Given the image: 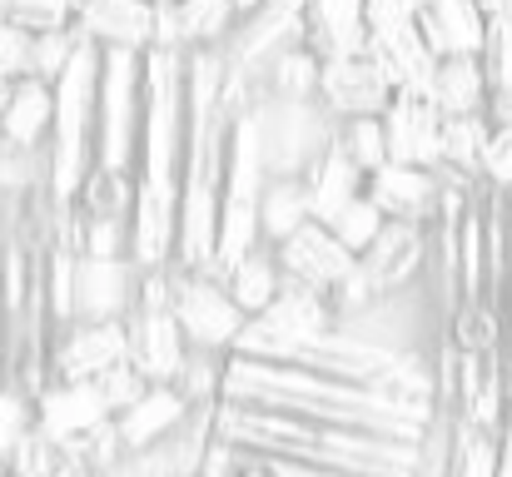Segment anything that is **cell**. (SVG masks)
Here are the masks:
<instances>
[{
	"instance_id": "6da1fadb",
	"label": "cell",
	"mask_w": 512,
	"mask_h": 477,
	"mask_svg": "<svg viewBox=\"0 0 512 477\" xmlns=\"http://www.w3.org/2000/svg\"><path fill=\"white\" fill-rule=\"evenodd\" d=\"M209 438L229 443V448L269 453V458H284V463L358 477H428L433 453H438V438L408 443V438H393V433H378V428L289 418V413H264V408H244V403H214L209 408Z\"/></svg>"
},
{
	"instance_id": "7a4b0ae2",
	"label": "cell",
	"mask_w": 512,
	"mask_h": 477,
	"mask_svg": "<svg viewBox=\"0 0 512 477\" xmlns=\"http://www.w3.org/2000/svg\"><path fill=\"white\" fill-rule=\"evenodd\" d=\"M100 75H105V50L85 40L80 55L70 60V70L55 80V125H50V145H45V194L55 209H70L95 169Z\"/></svg>"
},
{
	"instance_id": "3957f363",
	"label": "cell",
	"mask_w": 512,
	"mask_h": 477,
	"mask_svg": "<svg viewBox=\"0 0 512 477\" xmlns=\"http://www.w3.org/2000/svg\"><path fill=\"white\" fill-rule=\"evenodd\" d=\"M145 135V55L105 50L100 75V130H95V164L135 174Z\"/></svg>"
},
{
	"instance_id": "277c9868",
	"label": "cell",
	"mask_w": 512,
	"mask_h": 477,
	"mask_svg": "<svg viewBox=\"0 0 512 477\" xmlns=\"http://www.w3.org/2000/svg\"><path fill=\"white\" fill-rule=\"evenodd\" d=\"M174 318L194 353H234L239 333L249 328V314L229 299L224 279L174 269Z\"/></svg>"
},
{
	"instance_id": "5b68a950",
	"label": "cell",
	"mask_w": 512,
	"mask_h": 477,
	"mask_svg": "<svg viewBox=\"0 0 512 477\" xmlns=\"http://www.w3.org/2000/svg\"><path fill=\"white\" fill-rule=\"evenodd\" d=\"M145 269L135 259H85L75 254L70 323H125L140 304Z\"/></svg>"
},
{
	"instance_id": "8992f818",
	"label": "cell",
	"mask_w": 512,
	"mask_h": 477,
	"mask_svg": "<svg viewBox=\"0 0 512 477\" xmlns=\"http://www.w3.org/2000/svg\"><path fill=\"white\" fill-rule=\"evenodd\" d=\"M274 254H279V269H284L289 284L314 289V294H324L329 304L339 299L343 289L353 284V274H358V254L334 239L329 224H314V219H309L299 234H289Z\"/></svg>"
},
{
	"instance_id": "52a82bcc",
	"label": "cell",
	"mask_w": 512,
	"mask_h": 477,
	"mask_svg": "<svg viewBox=\"0 0 512 477\" xmlns=\"http://www.w3.org/2000/svg\"><path fill=\"white\" fill-rule=\"evenodd\" d=\"M120 363H130L125 323H70L50 348V383H95Z\"/></svg>"
},
{
	"instance_id": "ba28073f",
	"label": "cell",
	"mask_w": 512,
	"mask_h": 477,
	"mask_svg": "<svg viewBox=\"0 0 512 477\" xmlns=\"http://www.w3.org/2000/svg\"><path fill=\"white\" fill-rule=\"evenodd\" d=\"M319 105H324L339 125H348V120H383L388 105H393V85H388V75L373 65V55L324 60Z\"/></svg>"
},
{
	"instance_id": "9c48e42d",
	"label": "cell",
	"mask_w": 512,
	"mask_h": 477,
	"mask_svg": "<svg viewBox=\"0 0 512 477\" xmlns=\"http://www.w3.org/2000/svg\"><path fill=\"white\" fill-rule=\"evenodd\" d=\"M443 194H448V179L443 169H408V164H383L378 174H368V199L398 219V224H418V229H433L443 219Z\"/></svg>"
},
{
	"instance_id": "30bf717a",
	"label": "cell",
	"mask_w": 512,
	"mask_h": 477,
	"mask_svg": "<svg viewBox=\"0 0 512 477\" xmlns=\"http://www.w3.org/2000/svg\"><path fill=\"white\" fill-rule=\"evenodd\" d=\"M75 30L100 50L150 55V50H160V5H150V0H85L75 15Z\"/></svg>"
},
{
	"instance_id": "8fae6325",
	"label": "cell",
	"mask_w": 512,
	"mask_h": 477,
	"mask_svg": "<svg viewBox=\"0 0 512 477\" xmlns=\"http://www.w3.org/2000/svg\"><path fill=\"white\" fill-rule=\"evenodd\" d=\"M199 413H204V408H194V403L179 393V383H155L140 403H130V408L115 418V433H120V443H125L130 458H145V453L165 448L170 438H179Z\"/></svg>"
},
{
	"instance_id": "7c38bea8",
	"label": "cell",
	"mask_w": 512,
	"mask_h": 477,
	"mask_svg": "<svg viewBox=\"0 0 512 477\" xmlns=\"http://www.w3.org/2000/svg\"><path fill=\"white\" fill-rule=\"evenodd\" d=\"M105 423H115V413H110L100 383H50L35 398V433L50 438L55 448H65L75 438H90Z\"/></svg>"
},
{
	"instance_id": "4fadbf2b",
	"label": "cell",
	"mask_w": 512,
	"mask_h": 477,
	"mask_svg": "<svg viewBox=\"0 0 512 477\" xmlns=\"http://www.w3.org/2000/svg\"><path fill=\"white\" fill-rule=\"evenodd\" d=\"M443 115L433 100L418 95H393L388 115H383V135H388V164H408V169H443Z\"/></svg>"
},
{
	"instance_id": "5bb4252c",
	"label": "cell",
	"mask_w": 512,
	"mask_h": 477,
	"mask_svg": "<svg viewBox=\"0 0 512 477\" xmlns=\"http://www.w3.org/2000/svg\"><path fill=\"white\" fill-rule=\"evenodd\" d=\"M418 30L438 60H458V55L483 60L488 50V15L478 0H423Z\"/></svg>"
},
{
	"instance_id": "9a60e30c",
	"label": "cell",
	"mask_w": 512,
	"mask_h": 477,
	"mask_svg": "<svg viewBox=\"0 0 512 477\" xmlns=\"http://www.w3.org/2000/svg\"><path fill=\"white\" fill-rule=\"evenodd\" d=\"M50 125H55V85H45V80H15V95H10V105L0 115V145H5V155L45 159Z\"/></svg>"
},
{
	"instance_id": "2e32d148",
	"label": "cell",
	"mask_w": 512,
	"mask_h": 477,
	"mask_svg": "<svg viewBox=\"0 0 512 477\" xmlns=\"http://www.w3.org/2000/svg\"><path fill=\"white\" fill-rule=\"evenodd\" d=\"M368 0H309V50L319 60H343V55H368Z\"/></svg>"
},
{
	"instance_id": "e0dca14e",
	"label": "cell",
	"mask_w": 512,
	"mask_h": 477,
	"mask_svg": "<svg viewBox=\"0 0 512 477\" xmlns=\"http://www.w3.org/2000/svg\"><path fill=\"white\" fill-rule=\"evenodd\" d=\"M304 189H309V214H314V224H334L353 199L368 194V174L343 155V145L334 140V145L319 155V164L304 174Z\"/></svg>"
},
{
	"instance_id": "ac0fdd59",
	"label": "cell",
	"mask_w": 512,
	"mask_h": 477,
	"mask_svg": "<svg viewBox=\"0 0 512 477\" xmlns=\"http://www.w3.org/2000/svg\"><path fill=\"white\" fill-rule=\"evenodd\" d=\"M428 100L438 105V115H443V120L488 115V100H493L488 65H483V60H473V55L438 60V70H433V85H428Z\"/></svg>"
},
{
	"instance_id": "d6986e66",
	"label": "cell",
	"mask_w": 512,
	"mask_h": 477,
	"mask_svg": "<svg viewBox=\"0 0 512 477\" xmlns=\"http://www.w3.org/2000/svg\"><path fill=\"white\" fill-rule=\"evenodd\" d=\"M224 289L229 299L244 309L249 318H259L279 294H284V269H279V254L269 244H259L249 259H239L229 274H224Z\"/></svg>"
},
{
	"instance_id": "ffe728a7",
	"label": "cell",
	"mask_w": 512,
	"mask_h": 477,
	"mask_svg": "<svg viewBox=\"0 0 512 477\" xmlns=\"http://www.w3.org/2000/svg\"><path fill=\"white\" fill-rule=\"evenodd\" d=\"M319 75H324V60L309 45H294L264 70L259 95L264 100H284V105H314L319 100Z\"/></svg>"
},
{
	"instance_id": "44dd1931",
	"label": "cell",
	"mask_w": 512,
	"mask_h": 477,
	"mask_svg": "<svg viewBox=\"0 0 512 477\" xmlns=\"http://www.w3.org/2000/svg\"><path fill=\"white\" fill-rule=\"evenodd\" d=\"M309 189L304 179H269L264 184V199H259V239L269 249H279L289 234H299L309 224Z\"/></svg>"
},
{
	"instance_id": "7402d4cb",
	"label": "cell",
	"mask_w": 512,
	"mask_h": 477,
	"mask_svg": "<svg viewBox=\"0 0 512 477\" xmlns=\"http://www.w3.org/2000/svg\"><path fill=\"white\" fill-rule=\"evenodd\" d=\"M498 443H503V433L448 423V463H443V477H498Z\"/></svg>"
},
{
	"instance_id": "603a6c76",
	"label": "cell",
	"mask_w": 512,
	"mask_h": 477,
	"mask_svg": "<svg viewBox=\"0 0 512 477\" xmlns=\"http://www.w3.org/2000/svg\"><path fill=\"white\" fill-rule=\"evenodd\" d=\"M488 140H493V120H488V115L448 120V125H443V164L458 169V174H468V179H483Z\"/></svg>"
},
{
	"instance_id": "cb8c5ba5",
	"label": "cell",
	"mask_w": 512,
	"mask_h": 477,
	"mask_svg": "<svg viewBox=\"0 0 512 477\" xmlns=\"http://www.w3.org/2000/svg\"><path fill=\"white\" fill-rule=\"evenodd\" d=\"M30 438H35V398L15 383H0V468H10Z\"/></svg>"
},
{
	"instance_id": "d4e9b609",
	"label": "cell",
	"mask_w": 512,
	"mask_h": 477,
	"mask_svg": "<svg viewBox=\"0 0 512 477\" xmlns=\"http://www.w3.org/2000/svg\"><path fill=\"white\" fill-rule=\"evenodd\" d=\"M75 15H80V0H0V25H15L30 35L70 30Z\"/></svg>"
},
{
	"instance_id": "484cf974",
	"label": "cell",
	"mask_w": 512,
	"mask_h": 477,
	"mask_svg": "<svg viewBox=\"0 0 512 477\" xmlns=\"http://www.w3.org/2000/svg\"><path fill=\"white\" fill-rule=\"evenodd\" d=\"M339 145L343 155L353 159L363 174H378L388 164V135H383V120H348L339 125Z\"/></svg>"
},
{
	"instance_id": "4316f807",
	"label": "cell",
	"mask_w": 512,
	"mask_h": 477,
	"mask_svg": "<svg viewBox=\"0 0 512 477\" xmlns=\"http://www.w3.org/2000/svg\"><path fill=\"white\" fill-rule=\"evenodd\" d=\"M383 224H388V214H383V209H378V204L363 194V199H353V204L343 209L329 229H334V239H339V244H348L353 254H368V244L383 234Z\"/></svg>"
},
{
	"instance_id": "83f0119b",
	"label": "cell",
	"mask_w": 512,
	"mask_h": 477,
	"mask_svg": "<svg viewBox=\"0 0 512 477\" xmlns=\"http://www.w3.org/2000/svg\"><path fill=\"white\" fill-rule=\"evenodd\" d=\"M95 383H100V393H105V403H110V413H115V418L155 388V383H150V378H145L135 363H120V368H110V373H105V378H95Z\"/></svg>"
},
{
	"instance_id": "f1b7e54d",
	"label": "cell",
	"mask_w": 512,
	"mask_h": 477,
	"mask_svg": "<svg viewBox=\"0 0 512 477\" xmlns=\"http://www.w3.org/2000/svg\"><path fill=\"white\" fill-rule=\"evenodd\" d=\"M483 65H488L493 90H512V15L488 20V50H483Z\"/></svg>"
},
{
	"instance_id": "f546056e",
	"label": "cell",
	"mask_w": 512,
	"mask_h": 477,
	"mask_svg": "<svg viewBox=\"0 0 512 477\" xmlns=\"http://www.w3.org/2000/svg\"><path fill=\"white\" fill-rule=\"evenodd\" d=\"M30 60H35V35L0 25V75L5 80H30Z\"/></svg>"
},
{
	"instance_id": "4dcf8cb0",
	"label": "cell",
	"mask_w": 512,
	"mask_h": 477,
	"mask_svg": "<svg viewBox=\"0 0 512 477\" xmlns=\"http://www.w3.org/2000/svg\"><path fill=\"white\" fill-rule=\"evenodd\" d=\"M483 184L512 194V125H493V140L483 155Z\"/></svg>"
},
{
	"instance_id": "1f68e13d",
	"label": "cell",
	"mask_w": 512,
	"mask_h": 477,
	"mask_svg": "<svg viewBox=\"0 0 512 477\" xmlns=\"http://www.w3.org/2000/svg\"><path fill=\"white\" fill-rule=\"evenodd\" d=\"M498 477H512V408L503 423V443H498Z\"/></svg>"
},
{
	"instance_id": "d6a6232c",
	"label": "cell",
	"mask_w": 512,
	"mask_h": 477,
	"mask_svg": "<svg viewBox=\"0 0 512 477\" xmlns=\"http://www.w3.org/2000/svg\"><path fill=\"white\" fill-rule=\"evenodd\" d=\"M483 5V15L488 20H503V15H512V0H478Z\"/></svg>"
},
{
	"instance_id": "836d02e7",
	"label": "cell",
	"mask_w": 512,
	"mask_h": 477,
	"mask_svg": "<svg viewBox=\"0 0 512 477\" xmlns=\"http://www.w3.org/2000/svg\"><path fill=\"white\" fill-rule=\"evenodd\" d=\"M10 95H15V80H5V75H0V115H5V105H10Z\"/></svg>"
},
{
	"instance_id": "e575fe53",
	"label": "cell",
	"mask_w": 512,
	"mask_h": 477,
	"mask_svg": "<svg viewBox=\"0 0 512 477\" xmlns=\"http://www.w3.org/2000/svg\"><path fill=\"white\" fill-rule=\"evenodd\" d=\"M259 5H264V0H234V10H239V20H244V15H254Z\"/></svg>"
},
{
	"instance_id": "d590c367",
	"label": "cell",
	"mask_w": 512,
	"mask_h": 477,
	"mask_svg": "<svg viewBox=\"0 0 512 477\" xmlns=\"http://www.w3.org/2000/svg\"><path fill=\"white\" fill-rule=\"evenodd\" d=\"M150 5H170V0H150Z\"/></svg>"
},
{
	"instance_id": "8d00e7d4",
	"label": "cell",
	"mask_w": 512,
	"mask_h": 477,
	"mask_svg": "<svg viewBox=\"0 0 512 477\" xmlns=\"http://www.w3.org/2000/svg\"><path fill=\"white\" fill-rule=\"evenodd\" d=\"M80 5H85V0H80Z\"/></svg>"
}]
</instances>
